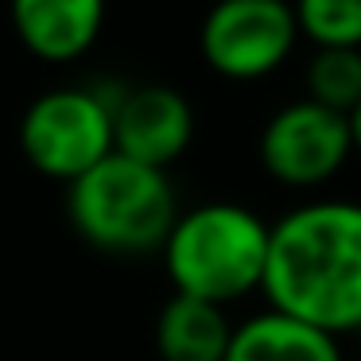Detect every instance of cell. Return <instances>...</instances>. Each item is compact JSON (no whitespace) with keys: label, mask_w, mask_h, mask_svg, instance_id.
<instances>
[{"label":"cell","mask_w":361,"mask_h":361,"mask_svg":"<svg viewBox=\"0 0 361 361\" xmlns=\"http://www.w3.org/2000/svg\"><path fill=\"white\" fill-rule=\"evenodd\" d=\"M345 121H350V140H353V152L361 156V102L353 105V113H350Z\"/></svg>","instance_id":"cell-13"},{"label":"cell","mask_w":361,"mask_h":361,"mask_svg":"<svg viewBox=\"0 0 361 361\" xmlns=\"http://www.w3.org/2000/svg\"><path fill=\"white\" fill-rule=\"evenodd\" d=\"M299 43L291 0H214L198 24L206 66L229 82H260L291 59Z\"/></svg>","instance_id":"cell-5"},{"label":"cell","mask_w":361,"mask_h":361,"mask_svg":"<svg viewBox=\"0 0 361 361\" xmlns=\"http://www.w3.org/2000/svg\"><path fill=\"white\" fill-rule=\"evenodd\" d=\"M20 43L43 63H74L97 43L109 0H8Z\"/></svg>","instance_id":"cell-8"},{"label":"cell","mask_w":361,"mask_h":361,"mask_svg":"<svg viewBox=\"0 0 361 361\" xmlns=\"http://www.w3.org/2000/svg\"><path fill=\"white\" fill-rule=\"evenodd\" d=\"M268 226L241 202H198L179 214L159 245L175 295L229 307L260 291L268 264Z\"/></svg>","instance_id":"cell-2"},{"label":"cell","mask_w":361,"mask_h":361,"mask_svg":"<svg viewBox=\"0 0 361 361\" xmlns=\"http://www.w3.org/2000/svg\"><path fill=\"white\" fill-rule=\"evenodd\" d=\"M257 152L260 167L283 187H322L353 156L350 121L334 109L307 102V97H295L264 121Z\"/></svg>","instance_id":"cell-6"},{"label":"cell","mask_w":361,"mask_h":361,"mask_svg":"<svg viewBox=\"0 0 361 361\" xmlns=\"http://www.w3.org/2000/svg\"><path fill=\"white\" fill-rule=\"evenodd\" d=\"M307 102L350 117L361 102V47H314L303 66Z\"/></svg>","instance_id":"cell-11"},{"label":"cell","mask_w":361,"mask_h":361,"mask_svg":"<svg viewBox=\"0 0 361 361\" xmlns=\"http://www.w3.org/2000/svg\"><path fill=\"white\" fill-rule=\"evenodd\" d=\"M226 361H342V345L326 330L268 307L233 326Z\"/></svg>","instance_id":"cell-9"},{"label":"cell","mask_w":361,"mask_h":361,"mask_svg":"<svg viewBox=\"0 0 361 361\" xmlns=\"http://www.w3.org/2000/svg\"><path fill=\"white\" fill-rule=\"evenodd\" d=\"M299 39L314 47H361V0H291Z\"/></svg>","instance_id":"cell-12"},{"label":"cell","mask_w":361,"mask_h":361,"mask_svg":"<svg viewBox=\"0 0 361 361\" xmlns=\"http://www.w3.org/2000/svg\"><path fill=\"white\" fill-rule=\"evenodd\" d=\"M66 218L94 249L140 257L167 241L179 202L167 171L113 152L66 187Z\"/></svg>","instance_id":"cell-3"},{"label":"cell","mask_w":361,"mask_h":361,"mask_svg":"<svg viewBox=\"0 0 361 361\" xmlns=\"http://www.w3.org/2000/svg\"><path fill=\"white\" fill-rule=\"evenodd\" d=\"M357 338H361V330H357Z\"/></svg>","instance_id":"cell-14"},{"label":"cell","mask_w":361,"mask_h":361,"mask_svg":"<svg viewBox=\"0 0 361 361\" xmlns=\"http://www.w3.org/2000/svg\"><path fill=\"white\" fill-rule=\"evenodd\" d=\"M233 322L226 307L171 295L156 319V350L164 361H226Z\"/></svg>","instance_id":"cell-10"},{"label":"cell","mask_w":361,"mask_h":361,"mask_svg":"<svg viewBox=\"0 0 361 361\" xmlns=\"http://www.w3.org/2000/svg\"><path fill=\"white\" fill-rule=\"evenodd\" d=\"M121 90L59 86L39 94L20 117L24 159L47 179H74L113 156V105Z\"/></svg>","instance_id":"cell-4"},{"label":"cell","mask_w":361,"mask_h":361,"mask_svg":"<svg viewBox=\"0 0 361 361\" xmlns=\"http://www.w3.org/2000/svg\"><path fill=\"white\" fill-rule=\"evenodd\" d=\"M268 307L326 334L361 330V202L314 198L272 221L264 264Z\"/></svg>","instance_id":"cell-1"},{"label":"cell","mask_w":361,"mask_h":361,"mask_svg":"<svg viewBox=\"0 0 361 361\" xmlns=\"http://www.w3.org/2000/svg\"><path fill=\"white\" fill-rule=\"evenodd\" d=\"M195 140V109L175 86L121 90L113 105V152L144 167H159L183 156Z\"/></svg>","instance_id":"cell-7"}]
</instances>
